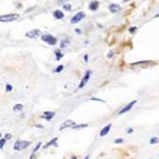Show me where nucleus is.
I'll use <instances>...</instances> for the list:
<instances>
[{
  "label": "nucleus",
  "instance_id": "nucleus-1",
  "mask_svg": "<svg viewBox=\"0 0 159 159\" xmlns=\"http://www.w3.org/2000/svg\"><path fill=\"white\" fill-rule=\"evenodd\" d=\"M32 142L31 141H26V140H17L14 145V151H23L25 150V149L29 148L30 146H31Z\"/></svg>",
  "mask_w": 159,
  "mask_h": 159
},
{
  "label": "nucleus",
  "instance_id": "nucleus-2",
  "mask_svg": "<svg viewBox=\"0 0 159 159\" xmlns=\"http://www.w3.org/2000/svg\"><path fill=\"white\" fill-rule=\"evenodd\" d=\"M18 18V14H9L0 15V22H11Z\"/></svg>",
  "mask_w": 159,
  "mask_h": 159
},
{
  "label": "nucleus",
  "instance_id": "nucleus-3",
  "mask_svg": "<svg viewBox=\"0 0 159 159\" xmlns=\"http://www.w3.org/2000/svg\"><path fill=\"white\" fill-rule=\"evenodd\" d=\"M42 40L46 43H48L49 45H51V46H54L57 42V39L55 37H54L53 35L51 34H44L42 36Z\"/></svg>",
  "mask_w": 159,
  "mask_h": 159
},
{
  "label": "nucleus",
  "instance_id": "nucleus-4",
  "mask_svg": "<svg viewBox=\"0 0 159 159\" xmlns=\"http://www.w3.org/2000/svg\"><path fill=\"white\" fill-rule=\"evenodd\" d=\"M91 74H92V72H91V71L86 72V74H85L84 77L82 78V80H81L80 84H79V86H78V89H82V88H84V87H85V85L89 82V80H90Z\"/></svg>",
  "mask_w": 159,
  "mask_h": 159
},
{
  "label": "nucleus",
  "instance_id": "nucleus-5",
  "mask_svg": "<svg viewBox=\"0 0 159 159\" xmlns=\"http://www.w3.org/2000/svg\"><path fill=\"white\" fill-rule=\"evenodd\" d=\"M136 100H133V101H132V102H130L128 105H126L124 108H122L120 111H119V113H118V114L119 115H121V114H123V113H128L129 111H131L132 109H133V107L136 104Z\"/></svg>",
  "mask_w": 159,
  "mask_h": 159
},
{
  "label": "nucleus",
  "instance_id": "nucleus-6",
  "mask_svg": "<svg viewBox=\"0 0 159 159\" xmlns=\"http://www.w3.org/2000/svg\"><path fill=\"white\" fill-rule=\"evenodd\" d=\"M84 17H85V13H84V12L77 13L76 14H74V15L72 17L71 22H72L73 24H76V23H78V22H80Z\"/></svg>",
  "mask_w": 159,
  "mask_h": 159
},
{
  "label": "nucleus",
  "instance_id": "nucleus-7",
  "mask_svg": "<svg viewBox=\"0 0 159 159\" xmlns=\"http://www.w3.org/2000/svg\"><path fill=\"white\" fill-rule=\"evenodd\" d=\"M39 35H41V32L39 30H33V31H30L26 34V36L29 38H36Z\"/></svg>",
  "mask_w": 159,
  "mask_h": 159
},
{
  "label": "nucleus",
  "instance_id": "nucleus-8",
  "mask_svg": "<svg viewBox=\"0 0 159 159\" xmlns=\"http://www.w3.org/2000/svg\"><path fill=\"white\" fill-rule=\"evenodd\" d=\"M75 125V122L73 121V120H66L64 121V123L60 126L59 128V131H63L64 129H67V128H72Z\"/></svg>",
  "mask_w": 159,
  "mask_h": 159
},
{
  "label": "nucleus",
  "instance_id": "nucleus-9",
  "mask_svg": "<svg viewBox=\"0 0 159 159\" xmlns=\"http://www.w3.org/2000/svg\"><path fill=\"white\" fill-rule=\"evenodd\" d=\"M111 128H112V123H110V124H108L107 126H105L102 130H101V132H100V136L101 137H104V136H106L109 133H110V131H111Z\"/></svg>",
  "mask_w": 159,
  "mask_h": 159
},
{
  "label": "nucleus",
  "instance_id": "nucleus-10",
  "mask_svg": "<svg viewBox=\"0 0 159 159\" xmlns=\"http://www.w3.org/2000/svg\"><path fill=\"white\" fill-rule=\"evenodd\" d=\"M54 115H55V113L54 112H45L41 117L44 118V119H46L47 121H51L52 119L54 117Z\"/></svg>",
  "mask_w": 159,
  "mask_h": 159
},
{
  "label": "nucleus",
  "instance_id": "nucleus-11",
  "mask_svg": "<svg viewBox=\"0 0 159 159\" xmlns=\"http://www.w3.org/2000/svg\"><path fill=\"white\" fill-rule=\"evenodd\" d=\"M57 140H58V137H55V138H53L51 141L50 142H48L45 146H44V149H47L48 147H50V146H52V145H54V146H55V147H57V144H56V142H57Z\"/></svg>",
  "mask_w": 159,
  "mask_h": 159
},
{
  "label": "nucleus",
  "instance_id": "nucleus-12",
  "mask_svg": "<svg viewBox=\"0 0 159 159\" xmlns=\"http://www.w3.org/2000/svg\"><path fill=\"white\" fill-rule=\"evenodd\" d=\"M109 9H110V11L112 13H117L118 11H120V7H119L117 4H112V5H110Z\"/></svg>",
  "mask_w": 159,
  "mask_h": 159
},
{
  "label": "nucleus",
  "instance_id": "nucleus-13",
  "mask_svg": "<svg viewBox=\"0 0 159 159\" xmlns=\"http://www.w3.org/2000/svg\"><path fill=\"white\" fill-rule=\"evenodd\" d=\"M54 16L56 18V19H62L64 17V14L61 12V11H59V10H57V11H55L54 13Z\"/></svg>",
  "mask_w": 159,
  "mask_h": 159
},
{
  "label": "nucleus",
  "instance_id": "nucleus-14",
  "mask_svg": "<svg viewBox=\"0 0 159 159\" xmlns=\"http://www.w3.org/2000/svg\"><path fill=\"white\" fill-rule=\"evenodd\" d=\"M23 109H24V106H23L22 104H16V105L14 106L13 111H14V113H16V112H21V111L23 110Z\"/></svg>",
  "mask_w": 159,
  "mask_h": 159
},
{
  "label": "nucleus",
  "instance_id": "nucleus-15",
  "mask_svg": "<svg viewBox=\"0 0 159 159\" xmlns=\"http://www.w3.org/2000/svg\"><path fill=\"white\" fill-rule=\"evenodd\" d=\"M99 7V3L97 1H93L90 4V6H89V8H90V10H92V11H96V10L98 9Z\"/></svg>",
  "mask_w": 159,
  "mask_h": 159
},
{
  "label": "nucleus",
  "instance_id": "nucleus-16",
  "mask_svg": "<svg viewBox=\"0 0 159 159\" xmlns=\"http://www.w3.org/2000/svg\"><path fill=\"white\" fill-rule=\"evenodd\" d=\"M89 125L88 124H80V125H74V127H72V129L74 130H81V129H84V128H87Z\"/></svg>",
  "mask_w": 159,
  "mask_h": 159
},
{
  "label": "nucleus",
  "instance_id": "nucleus-17",
  "mask_svg": "<svg viewBox=\"0 0 159 159\" xmlns=\"http://www.w3.org/2000/svg\"><path fill=\"white\" fill-rule=\"evenodd\" d=\"M55 56H56V60L58 61L63 57V54H61L59 50H56V51H55Z\"/></svg>",
  "mask_w": 159,
  "mask_h": 159
},
{
  "label": "nucleus",
  "instance_id": "nucleus-18",
  "mask_svg": "<svg viewBox=\"0 0 159 159\" xmlns=\"http://www.w3.org/2000/svg\"><path fill=\"white\" fill-rule=\"evenodd\" d=\"M158 143V137H153L151 140H150V144H152V145H154V144H157Z\"/></svg>",
  "mask_w": 159,
  "mask_h": 159
},
{
  "label": "nucleus",
  "instance_id": "nucleus-19",
  "mask_svg": "<svg viewBox=\"0 0 159 159\" xmlns=\"http://www.w3.org/2000/svg\"><path fill=\"white\" fill-rule=\"evenodd\" d=\"M63 69H64V66L63 65H59L58 67H56V69L54 71V73H60Z\"/></svg>",
  "mask_w": 159,
  "mask_h": 159
},
{
  "label": "nucleus",
  "instance_id": "nucleus-20",
  "mask_svg": "<svg viewBox=\"0 0 159 159\" xmlns=\"http://www.w3.org/2000/svg\"><path fill=\"white\" fill-rule=\"evenodd\" d=\"M70 44V42H69V40H63L62 42H61V45H60V48H66L68 45Z\"/></svg>",
  "mask_w": 159,
  "mask_h": 159
},
{
  "label": "nucleus",
  "instance_id": "nucleus-21",
  "mask_svg": "<svg viewBox=\"0 0 159 159\" xmlns=\"http://www.w3.org/2000/svg\"><path fill=\"white\" fill-rule=\"evenodd\" d=\"M12 91H13V86L11 84H7L6 85V92L10 93V92H12Z\"/></svg>",
  "mask_w": 159,
  "mask_h": 159
},
{
  "label": "nucleus",
  "instance_id": "nucleus-22",
  "mask_svg": "<svg viewBox=\"0 0 159 159\" xmlns=\"http://www.w3.org/2000/svg\"><path fill=\"white\" fill-rule=\"evenodd\" d=\"M6 139L5 138H2V139H0V149H2L4 146H5V144H6Z\"/></svg>",
  "mask_w": 159,
  "mask_h": 159
},
{
  "label": "nucleus",
  "instance_id": "nucleus-23",
  "mask_svg": "<svg viewBox=\"0 0 159 159\" xmlns=\"http://www.w3.org/2000/svg\"><path fill=\"white\" fill-rule=\"evenodd\" d=\"M41 145H42V142H39V143H37V145L35 146V148L34 149V153H34L35 152H37L38 150H39V148L41 147Z\"/></svg>",
  "mask_w": 159,
  "mask_h": 159
},
{
  "label": "nucleus",
  "instance_id": "nucleus-24",
  "mask_svg": "<svg viewBox=\"0 0 159 159\" xmlns=\"http://www.w3.org/2000/svg\"><path fill=\"white\" fill-rule=\"evenodd\" d=\"M91 100H92V101H98V102H103V103H105V102H106L105 100H102V99H99V98H97V97H92V98H91Z\"/></svg>",
  "mask_w": 159,
  "mask_h": 159
},
{
  "label": "nucleus",
  "instance_id": "nucleus-25",
  "mask_svg": "<svg viewBox=\"0 0 159 159\" xmlns=\"http://www.w3.org/2000/svg\"><path fill=\"white\" fill-rule=\"evenodd\" d=\"M123 142H124V140H123L122 138H117V139H115V140H114L115 144H122Z\"/></svg>",
  "mask_w": 159,
  "mask_h": 159
},
{
  "label": "nucleus",
  "instance_id": "nucleus-26",
  "mask_svg": "<svg viewBox=\"0 0 159 159\" xmlns=\"http://www.w3.org/2000/svg\"><path fill=\"white\" fill-rule=\"evenodd\" d=\"M63 8H64V10H66V11H70V10L72 9V6L70 4H66V5L63 6Z\"/></svg>",
  "mask_w": 159,
  "mask_h": 159
},
{
  "label": "nucleus",
  "instance_id": "nucleus-27",
  "mask_svg": "<svg viewBox=\"0 0 159 159\" xmlns=\"http://www.w3.org/2000/svg\"><path fill=\"white\" fill-rule=\"evenodd\" d=\"M4 138L6 139V140H8V139H11V138H12V134H10V133H6Z\"/></svg>",
  "mask_w": 159,
  "mask_h": 159
},
{
  "label": "nucleus",
  "instance_id": "nucleus-28",
  "mask_svg": "<svg viewBox=\"0 0 159 159\" xmlns=\"http://www.w3.org/2000/svg\"><path fill=\"white\" fill-rule=\"evenodd\" d=\"M133 132V129L132 128H128V130H127V133L128 134H130V133H132Z\"/></svg>",
  "mask_w": 159,
  "mask_h": 159
},
{
  "label": "nucleus",
  "instance_id": "nucleus-29",
  "mask_svg": "<svg viewBox=\"0 0 159 159\" xmlns=\"http://www.w3.org/2000/svg\"><path fill=\"white\" fill-rule=\"evenodd\" d=\"M30 159H36L35 154H34V153H32V154H31V156H30Z\"/></svg>",
  "mask_w": 159,
  "mask_h": 159
},
{
  "label": "nucleus",
  "instance_id": "nucleus-30",
  "mask_svg": "<svg viewBox=\"0 0 159 159\" xmlns=\"http://www.w3.org/2000/svg\"><path fill=\"white\" fill-rule=\"evenodd\" d=\"M88 59H89V56L87 54L84 55V60H85V62H88Z\"/></svg>",
  "mask_w": 159,
  "mask_h": 159
},
{
  "label": "nucleus",
  "instance_id": "nucleus-31",
  "mask_svg": "<svg viewBox=\"0 0 159 159\" xmlns=\"http://www.w3.org/2000/svg\"><path fill=\"white\" fill-rule=\"evenodd\" d=\"M135 30H136L135 27H134V28H131V29H130V33H133V32L135 31Z\"/></svg>",
  "mask_w": 159,
  "mask_h": 159
},
{
  "label": "nucleus",
  "instance_id": "nucleus-32",
  "mask_svg": "<svg viewBox=\"0 0 159 159\" xmlns=\"http://www.w3.org/2000/svg\"><path fill=\"white\" fill-rule=\"evenodd\" d=\"M35 127H37V128H41V129H43V128H44V127H43V125H40V124L35 125Z\"/></svg>",
  "mask_w": 159,
  "mask_h": 159
},
{
  "label": "nucleus",
  "instance_id": "nucleus-33",
  "mask_svg": "<svg viewBox=\"0 0 159 159\" xmlns=\"http://www.w3.org/2000/svg\"><path fill=\"white\" fill-rule=\"evenodd\" d=\"M83 159H90V155L88 154V155H87V156H85V157H84Z\"/></svg>",
  "mask_w": 159,
  "mask_h": 159
},
{
  "label": "nucleus",
  "instance_id": "nucleus-34",
  "mask_svg": "<svg viewBox=\"0 0 159 159\" xmlns=\"http://www.w3.org/2000/svg\"><path fill=\"white\" fill-rule=\"evenodd\" d=\"M76 33H79V34H80V33H81V31H80V30H79V29H76Z\"/></svg>",
  "mask_w": 159,
  "mask_h": 159
}]
</instances>
